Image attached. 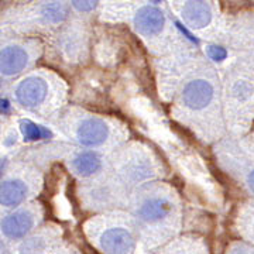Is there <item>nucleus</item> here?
<instances>
[{
    "instance_id": "1",
    "label": "nucleus",
    "mask_w": 254,
    "mask_h": 254,
    "mask_svg": "<svg viewBox=\"0 0 254 254\" xmlns=\"http://www.w3.org/2000/svg\"><path fill=\"white\" fill-rule=\"evenodd\" d=\"M164 24H165V17H164L163 11L151 6L141 7L137 11L136 17H134L136 30L140 34L147 37L157 36L158 33H161Z\"/></svg>"
},
{
    "instance_id": "2",
    "label": "nucleus",
    "mask_w": 254,
    "mask_h": 254,
    "mask_svg": "<svg viewBox=\"0 0 254 254\" xmlns=\"http://www.w3.org/2000/svg\"><path fill=\"white\" fill-rule=\"evenodd\" d=\"M185 105L193 110L206 108L213 98V88L209 82L203 79L190 82L182 93Z\"/></svg>"
},
{
    "instance_id": "3",
    "label": "nucleus",
    "mask_w": 254,
    "mask_h": 254,
    "mask_svg": "<svg viewBox=\"0 0 254 254\" xmlns=\"http://www.w3.org/2000/svg\"><path fill=\"white\" fill-rule=\"evenodd\" d=\"M16 95L21 105L27 108H34L46 99L47 83L41 78L30 76L18 85Z\"/></svg>"
},
{
    "instance_id": "4",
    "label": "nucleus",
    "mask_w": 254,
    "mask_h": 254,
    "mask_svg": "<svg viewBox=\"0 0 254 254\" xmlns=\"http://www.w3.org/2000/svg\"><path fill=\"white\" fill-rule=\"evenodd\" d=\"M102 249L106 253L113 254H125L133 252L134 249V240L131 235L125 229H109L106 230L102 239H100Z\"/></svg>"
},
{
    "instance_id": "5",
    "label": "nucleus",
    "mask_w": 254,
    "mask_h": 254,
    "mask_svg": "<svg viewBox=\"0 0 254 254\" xmlns=\"http://www.w3.org/2000/svg\"><path fill=\"white\" fill-rule=\"evenodd\" d=\"M109 136V128L100 119H88L78 128V138L83 145L93 147L102 144Z\"/></svg>"
},
{
    "instance_id": "6",
    "label": "nucleus",
    "mask_w": 254,
    "mask_h": 254,
    "mask_svg": "<svg viewBox=\"0 0 254 254\" xmlns=\"http://www.w3.org/2000/svg\"><path fill=\"white\" fill-rule=\"evenodd\" d=\"M182 17L192 28H203L212 20V10L205 0H190L184 6Z\"/></svg>"
},
{
    "instance_id": "7",
    "label": "nucleus",
    "mask_w": 254,
    "mask_h": 254,
    "mask_svg": "<svg viewBox=\"0 0 254 254\" xmlns=\"http://www.w3.org/2000/svg\"><path fill=\"white\" fill-rule=\"evenodd\" d=\"M33 216L26 210L11 213L1 222V230L3 233L10 239H20L24 237L33 227Z\"/></svg>"
},
{
    "instance_id": "8",
    "label": "nucleus",
    "mask_w": 254,
    "mask_h": 254,
    "mask_svg": "<svg viewBox=\"0 0 254 254\" xmlns=\"http://www.w3.org/2000/svg\"><path fill=\"white\" fill-rule=\"evenodd\" d=\"M27 53L20 47H7L0 51V72L4 75H16L27 65Z\"/></svg>"
},
{
    "instance_id": "9",
    "label": "nucleus",
    "mask_w": 254,
    "mask_h": 254,
    "mask_svg": "<svg viewBox=\"0 0 254 254\" xmlns=\"http://www.w3.org/2000/svg\"><path fill=\"white\" fill-rule=\"evenodd\" d=\"M27 195V188L21 181H6L0 184V205L16 206Z\"/></svg>"
},
{
    "instance_id": "10",
    "label": "nucleus",
    "mask_w": 254,
    "mask_h": 254,
    "mask_svg": "<svg viewBox=\"0 0 254 254\" xmlns=\"http://www.w3.org/2000/svg\"><path fill=\"white\" fill-rule=\"evenodd\" d=\"M170 210H171L170 202L164 199H151L145 202L144 205L140 208L138 213L147 222H157L160 219L165 218Z\"/></svg>"
},
{
    "instance_id": "11",
    "label": "nucleus",
    "mask_w": 254,
    "mask_h": 254,
    "mask_svg": "<svg viewBox=\"0 0 254 254\" xmlns=\"http://www.w3.org/2000/svg\"><path fill=\"white\" fill-rule=\"evenodd\" d=\"M100 164L102 161L98 154L88 151V153H82L73 160V168L82 177H89L99 170Z\"/></svg>"
},
{
    "instance_id": "12",
    "label": "nucleus",
    "mask_w": 254,
    "mask_h": 254,
    "mask_svg": "<svg viewBox=\"0 0 254 254\" xmlns=\"http://www.w3.org/2000/svg\"><path fill=\"white\" fill-rule=\"evenodd\" d=\"M20 128H21V133L24 136V140H28V141H34V140H40V138H44L46 136H50L48 131L34 125L30 120H21Z\"/></svg>"
},
{
    "instance_id": "13",
    "label": "nucleus",
    "mask_w": 254,
    "mask_h": 254,
    "mask_svg": "<svg viewBox=\"0 0 254 254\" xmlns=\"http://www.w3.org/2000/svg\"><path fill=\"white\" fill-rule=\"evenodd\" d=\"M44 16L47 20L53 21V23H60L64 18L66 17V9L61 1H51L47 3L43 10Z\"/></svg>"
},
{
    "instance_id": "14",
    "label": "nucleus",
    "mask_w": 254,
    "mask_h": 254,
    "mask_svg": "<svg viewBox=\"0 0 254 254\" xmlns=\"http://www.w3.org/2000/svg\"><path fill=\"white\" fill-rule=\"evenodd\" d=\"M99 0H72L73 7L79 11H92L98 6Z\"/></svg>"
},
{
    "instance_id": "15",
    "label": "nucleus",
    "mask_w": 254,
    "mask_h": 254,
    "mask_svg": "<svg viewBox=\"0 0 254 254\" xmlns=\"http://www.w3.org/2000/svg\"><path fill=\"white\" fill-rule=\"evenodd\" d=\"M208 55L213 61H223L227 57V53L225 48L218 46H210L208 48Z\"/></svg>"
},
{
    "instance_id": "16",
    "label": "nucleus",
    "mask_w": 254,
    "mask_h": 254,
    "mask_svg": "<svg viewBox=\"0 0 254 254\" xmlns=\"http://www.w3.org/2000/svg\"><path fill=\"white\" fill-rule=\"evenodd\" d=\"M9 112H10L9 100L0 99V113H3V115H7Z\"/></svg>"
}]
</instances>
